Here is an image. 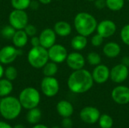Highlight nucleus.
I'll list each match as a JSON object with an SVG mask.
<instances>
[{
	"label": "nucleus",
	"mask_w": 129,
	"mask_h": 128,
	"mask_svg": "<svg viewBox=\"0 0 129 128\" xmlns=\"http://www.w3.org/2000/svg\"><path fill=\"white\" fill-rule=\"evenodd\" d=\"M94 82L91 72L83 68L74 70L70 74L67 79V86L74 94H84L91 89Z\"/></svg>",
	"instance_id": "nucleus-1"
},
{
	"label": "nucleus",
	"mask_w": 129,
	"mask_h": 128,
	"mask_svg": "<svg viewBox=\"0 0 129 128\" xmlns=\"http://www.w3.org/2000/svg\"><path fill=\"white\" fill-rule=\"evenodd\" d=\"M73 23L78 34L88 37L96 31L98 23L91 14L82 11L75 16Z\"/></svg>",
	"instance_id": "nucleus-2"
},
{
	"label": "nucleus",
	"mask_w": 129,
	"mask_h": 128,
	"mask_svg": "<svg viewBox=\"0 0 129 128\" xmlns=\"http://www.w3.org/2000/svg\"><path fill=\"white\" fill-rule=\"evenodd\" d=\"M22 106L19 99L12 96H7L1 99L0 114L6 120L17 118L22 110Z\"/></svg>",
	"instance_id": "nucleus-3"
},
{
	"label": "nucleus",
	"mask_w": 129,
	"mask_h": 128,
	"mask_svg": "<svg viewBox=\"0 0 129 128\" xmlns=\"http://www.w3.org/2000/svg\"><path fill=\"white\" fill-rule=\"evenodd\" d=\"M29 63L35 69H42L48 62L49 57L48 49L42 46L33 47L27 54Z\"/></svg>",
	"instance_id": "nucleus-4"
},
{
	"label": "nucleus",
	"mask_w": 129,
	"mask_h": 128,
	"mask_svg": "<svg viewBox=\"0 0 129 128\" xmlns=\"http://www.w3.org/2000/svg\"><path fill=\"white\" fill-rule=\"evenodd\" d=\"M19 101L25 109H31L38 106L41 97L39 91L33 87H28L21 91L19 94Z\"/></svg>",
	"instance_id": "nucleus-5"
},
{
	"label": "nucleus",
	"mask_w": 129,
	"mask_h": 128,
	"mask_svg": "<svg viewBox=\"0 0 129 128\" xmlns=\"http://www.w3.org/2000/svg\"><path fill=\"white\" fill-rule=\"evenodd\" d=\"M8 21L16 30L23 29L28 24V15L24 10L14 9L10 13Z\"/></svg>",
	"instance_id": "nucleus-6"
},
{
	"label": "nucleus",
	"mask_w": 129,
	"mask_h": 128,
	"mask_svg": "<svg viewBox=\"0 0 129 128\" xmlns=\"http://www.w3.org/2000/svg\"><path fill=\"white\" fill-rule=\"evenodd\" d=\"M41 90L44 95L48 97L56 96L60 90V84L56 78L45 76L41 81Z\"/></svg>",
	"instance_id": "nucleus-7"
},
{
	"label": "nucleus",
	"mask_w": 129,
	"mask_h": 128,
	"mask_svg": "<svg viewBox=\"0 0 129 128\" xmlns=\"http://www.w3.org/2000/svg\"><path fill=\"white\" fill-rule=\"evenodd\" d=\"M49 60L56 63H62L66 61L68 52L67 48L60 44H54L48 49Z\"/></svg>",
	"instance_id": "nucleus-8"
},
{
	"label": "nucleus",
	"mask_w": 129,
	"mask_h": 128,
	"mask_svg": "<svg viewBox=\"0 0 129 128\" xmlns=\"http://www.w3.org/2000/svg\"><path fill=\"white\" fill-rule=\"evenodd\" d=\"M129 75L128 67L123 63L115 65L110 69V78L116 84H121L127 80Z\"/></svg>",
	"instance_id": "nucleus-9"
},
{
	"label": "nucleus",
	"mask_w": 129,
	"mask_h": 128,
	"mask_svg": "<svg viewBox=\"0 0 129 128\" xmlns=\"http://www.w3.org/2000/svg\"><path fill=\"white\" fill-rule=\"evenodd\" d=\"M116 29L117 26L114 21L109 19H105L98 23L96 31L104 38H108L116 33Z\"/></svg>",
	"instance_id": "nucleus-10"
},
{
	"label": "nucleus",
	"mask_w": 129,
	"mask_h": 128,
	"mask_svg": "<svg viewBox=\"0 0 129 128\" xmlns=\"http://www.w3.org/2000/svg\"><path fill=\"white\" fill-rule=\"evenodd\" d=\"M111 97L113 101L117 104H128L129 103V88L125 85L115 87L111 92Z\"/></svg>",
	"instance_id": "nucleus-11"
},
{
	"label": "nucleus",
	"mask_w": 129,
	"mask_h": 128,
	"mask_svg": "<svg viewBox=\"0 0 129 128\" xmlns=\"http://www.w3.org/2000/svg\"><path fill=\"white\" fill-rule=\"evenodd\" d=\"M94 81L97 84L106 83L110 77V69L107 65L99 64L96 66L91 72Z\"/></svg>",
	"instance_id": "nucleus-12"
},
{
	"label": "nucleus",
	"mask_w": 129,
	"mask_h": 128,
	"mask_svg": "<svg viewBox=\"0 0 129 128\" xmlns=\"http://www.w3.org/2000/svg\"><path fill=\"white\" fill-rule=\"evenodd\" d=\"M80 118L86 124H93L98 121L101 113L98 109L94 106H86L83 108L79 113Z\"/></svg>",
	"instance_id": "nucleus-13"
},
{
	"label": "nucleus",
	"mask_w": 129,
	"mask_h": 128,
	"mask_svg": "<svg viewBox=\"0 0 129 128\" xmlns=\"http://www.w3.org/2000/svg\"><path fill=\"white\" fill-rule=\"evenodd\" d=\"M85 62L86 61L84 56L79 53V51H76L68 54L66 60L67 66L73 71L83 69L85 65Z\"/></svg>",
	"instance_id": "nucleus-14"
},
{
	"label": "nucleus",
	"mask_w": 129,
	"mask_h": 128,
	"mask_svg": "<svg viewBox=\"0 0 129 128\" xmlns=\"http://www.w3.org/2000/svg\"><path fill=\"white\" fill-rule=\"evenodd\" d=\"M19 55V50L16 47L7 45L0 49V63L2 64H10L13 63Z\"/></svg>",
	"instance_id": "nucleus-15"
},
{
	"label": "nucleus",
	"mask_w": 129,
	"mask_h": 128,
	"mask_svg": "<svg viewBox=\"0 0 129 128\" xmlns=\"http://www.w3.org/2000/svg\"><path fill=\"white\" fill-rule=\"evenodd\" d=\"M39 37L40 40V45L46 49H48L55 44L57 34L53 29L46 28L42 31Z\"/></svg>",
	"instance_id": "nucleus-16"
},
{
	"label": "nucleus",
	"mask_w": 129,
	"mask_h": 128,
	"mask_svg": "<svg viewBox=\"0 0 129 128\" xmlns=\"http://www.w3.org/2000/svg\"><path fill=\"white\" fill-rule=\"evenodd\" d=\"M103 54L108 58H116L121 53V47L116 41H109L103 47Z\"/></svg>",
	"instance_id": "nucleus-17"
},
{
	"label": "nucleus",
	"mask_w": 129,
	"mask_h": 128,
	"mask_svg": "<svg viewBox=\"0 0 129 128\" xmlns=\"http://www.w3.org/2000/svg\"><path fill=\"white\" fill-rule=\"evenodd\" d=\"M57 113L63 118L70 117L74 112V108L72 103L67 100H60L57 103Z\"/></svg>",
	"instance_id": "nucleus-18"
},
{
	"label": "nucleus",
	"mask_w": 129,
	"mask_h": 128,
	"mask_svg": "<svg viewBox=\"0 0 129 128\" xmlns=\"http://www.w3.org/2000/svg\"><path fill=\"white\" fill-rule=\"evenodd\" d=\"M54 30L55 33L60 37H67L72 32V26L67 21H58L54 24Z\"/></svg>",
	"instance_id": "nucleus-19"
},
{
	"label": "nucleus",
	"mask_w": 129,
	"mask_h": 128,
	"mask_svg": "<svg viewBox=\"0 0 129 128\" xmlns=\"http://www.w3.org/2000/svg\"><path fill=\"white\" fill-rule=\"evenodd\" d=\"M12 41L16 48H21L26 45L28 42V35L23 29L17 30L12 38Z\"/></svg>",
	"instance_id": "nucleus-20"
},
{
	"label": "nucleus",
	"mask_w": 129,
	"mask_h": 128,
	"mask_svg": "<svg viewBox=\"0 0 129 128\" xmlns=\"http://www.w3.org/2000/svg\"><path fill=\"white\" fill-rule=\"evenodd\" d=\"M71 47L76 51L84 50L88 45V39L86 36L78 34L75 35L71 40Z\"/></svg>",
	"instance_id": "nucleus-21"
},
{
	"label": "nucleus",
	"mask_w": 129,
	"mask_h": 128,
	"mask_svg": "<svg viewBox=\"0 0 129 128\" xmlns=\"http://www.w3.org/2000/svg\"><path fill=\"white\" fill-rule=\"evenodd\" d=\"M42 118V112L37 107L29 109L26 114V121L32 124H37Z\"/></svg>",
	"instance_id": "nucleus-22"
},
{
	"label": "nucleus",
	"mask_w": 129,
	"mask_h": 128,
	"mask_svg": "<svg viewBox=\"0 0 129 128\" xmlns=\"http://www.w3.org/2000/svg\"><path fill=\"white\" fill-rule=\"evenodd\" d=\"M13 91L12 82L7 78L0 79V97L9 96Z\"/></svg>",
	"instance_id": "nucleus-23"
},
{
	"label": "nucleus",
	"mask_w": 129,
	"mask_h": 128,
	"mask_svg": "<svg viewBox=\"0 0 129 128\" xmlns=\"http://www.w3.org/2000/svg\"><path fill=\"white\" fill-rule=\"evenodd\" d=\"M43 74L45 76H49L53 77L54 76L58 71V66L57 63L54 62H48L44 66H43Z\"/></svg>",
	"instance_id": "nucleus-24"
},
{
	"label": "nucleus",
	"mask_w": 129,
	"mask_h": 128,
	"mask_svg": "<svg viewBox=\"0 0 129 128\" xmlns=\"http://www.w3.org/2000/svg\"><path fill=\"white\" fill-rule=\"evenodd\" d=\"M125 0H106L107 8L113 11H119L123 8Z\"/></svg>",
	"instance_id": "nucleus-25"
},
{
	"label": "nucleus",
	"mask_w": 129,
	"mask_h": 128,
	"mask_svg": "<svg viewBox=\"0 0 129 128\" xmlns=\"http://www.w3.org/2000/svg\"><path fill=\"white\" fill-rule=\"evenodd\" d=\"M86 60L91 66H96L101 63V57L98 52L95 51L89 52L87 55Z\"/></svg>",
	"instance_id": "nucleus-26"
},
{
	"label": "nucleus",
	"mask_w": 129,
	"mask_h": 128,
	"mask_svg": "<svg viewBox=\"0 0 129 128\" xmlns=\"http://www.w3.org/2000/svg\"><path fill=\"white\" fill-rule=\"evenodd\" d=\"M98 121L99 125L101 128H112L113 125V120L112 117L107 114L101 115Z\"/></svg>",
	"instance_id": "nucleus-27"
},
{
	"label": "nucleus",
	"mask_w": 129,
	"mask_h": 128,
	"mask_svg": "<svg viewBox=\"0 0 129 128\" xmlns=\"http://www.w3.org/2000/svg\"><path fill=\"white\" fill-rule=\"evenodd\" d=\"M11 3L14 9L26 10L29 7L31 0H11Z\"/></svg>",
	"instance_id": "nucleus-28"
},
{
	"label": "nucleus",
	"mask_w": 129,
	"mask_h": 128,
	"mask_svg": "<svg viewBox=\"0 0 129 128\" xmlns=\"http://www.w3.org/2000/svg\"><path fill=\"white\" fill-rule=\"evenodd\" d=\"M16 32V29L11 25L4 26L1 30V35L3 38L7 39H12Z\"/></svg>",
	"instance_id": "nucleus-29"
},
{
	"label": "nucleus",
	"mask_w": 129,
	"mask_h": 128,
	"mask_svg": "<svg viewBox=\"0 0 129 128\" xmlns=\"http://www.w3.org/2000/svg\"><path fill=\"white\" fill-rule=\"evenodd\" d=\"M4 75L8 80L12 81L15 80L17 77V70L14 66H8L5 70Z\"/></svg>",
	"instance_id": "nucleus-30"
},
{
	"label": "nucleus",
	"mask_w": 129,
	"mask_h": 128,
	"mask_svg": "<svg viewBox=\"0 0 129 128\" xmlns=\"http://www.w3.org/2000/svg\"><path fill=\"white\" fill-rule=\"evenodd\" d=\"M120 38L122 41L129 46V23L125 24L120 31Z\"/></svg>",
	"instance_id": "nucleus-31"
},
{
	"label": "nucleus",
	"mask_w": 129,
	"mask_h": 128,
	"mask_svg": "<svg viewBox=\"0 0 129 128\" xmlns=\"http://www.w3.org/2000/svg\"><path fill=\"white\" fill-rule=\"evenodd\" d=\"M104 38L100 34H98V32L94 35H92L91 38V45L94 47H100L103 45L104 41Z\"/></svg>",
	"instance_id": "nucleus-32"
},
{
	"label": "nucleus",
	"mask_w": 129,
	"mask_h": 128,
	"mask_svg": "<svg viewBox=\"0 0 129 128\" xmlns=\"http://www.w3.org/2000/svg\"><path fill=\"white\" fill-rule=\"evenodd\" d=\"M23 30L27 34L28 36H31V37L36 35V32H37V29H36V26H34L32 24H29V23L25 26V28L23 29Z\"/></svg>",
	"instance_id": "nucleus-33"
},
{
	"label": "nucleus",
	"mask_w": 129,
	"mask_h": 128,
	"mask_svg": "<svg viewBox=\"0 0 129 128\" xmlns=\"http://www.w3.org/2000/svg\"><path fill=\"white\" fill-rule=\"evenodd\" d=\"M73 124V121L70 118V117L63 118V119L61 121V125L63 128H72Z\"/></svg>",
	"instance_id": "nucleus-34"
},
{
	"label": "nucleus",
	"mask_w": 129,
	"mask_h": 128,
	"mask_svg": "<svg viewBox=\"0 0 129 128\" xmlns=\"http://www.w3.org/2000/svg\"><path fill=\"white\" fill-rule=\"evenodd\" d=\"M94 6L96 7L97 9L102 10L104 9L106 6V0H95L94 2Z\"/></svg>",
	"instance_id": "nucleus-35"
},
{
	"label": "nucleus",
	"mask_w": 129,
	"mask_h": 128,
	"mask_svg": "<svg viewBox=\"0 0 129 128\" xmlns=\"http://www.w3.org/2000/svg\"><path fill=\"white\" fill-rule=\"evenodd\" d=\"M31 45H33V47H36V46H39L40 45V40H39V37L37 36H33L31 38L30 40Z\"/></svg>",
	"instance_id": "nucleus-36"
},
{
	"label": "nucleus",
	"mask_w": 129,
	"mask_h": 128,
	"mask_svg": "<svg viewBox=\"0 0 129 128\" xmlns=\"http://www.w3.org/2000/svg\"><path fill=\"white\" fill-rule=\"evenodd\" d=\"M0 128H14L11 127V125H10L9 124H8L5 121H0Z\"/></svg>",
	"instance_id": "nucleus-37"
},
{
	"label": "nucleus",
	"mask_w": 129,
	"mask_h": 128,
	"mask_svg": "<svg viewBox=\"0 0 129 128\" xmlns=\"http://www.w3.org/2000/svg\"><path fill=\"white\" fill-rule=\"evenodd\" d=\"M122 63H123L124 65H125L128 67H129V57H123L122 58Z\"/></svg>",
	"instance_id": "nucleus-38"
},
{
	"label": "nucleus",
	"mask_w": 129,
	"mask_h": 128,
	"mask_svg": "<svg viewBox=\"0 0 129 128\" xmlns=\"http://www.w3.org/2000/svg\"><path fill=\"white\" fill-rule=\"evenodd\" d=\"M5 74V69L3 68V66L0 64V79L2 78V76L4 75Z\"/></svg>",
	"instance_id": "nucleus-39"
},
{
	"label": "nucleus",
	"mask_w": 129,
	"mask_h": 128,
	"mask_svg": "<svg viewBox=\"0 0 129 128\" xmlns=\"http://www.w3.org/2000/svg\"><path fill=\"white\" fill-rule=\"evenodd\" d=\"M39 1L40 3H42L43 5H48L49 3H51L52 0H39Z\"/></svg>",
	"instance_id": "nucleus-40"
},
{
	"label": "nucleus",
	"mask_w": 129,
	"mask_h": 128,
	"mask_svg": "<svg viewBox=\"0 0 129 128\" xmlns=\"http://www.w3.org/2000/svg\"><path fill=\"white\" fill-rule=\"evenodd\" d=\"M33 128H48L47 126L44 125V124H36L34 125Z\"/></svg>",
	"instance_id": "nucleus-41"
},
{
	"label": "nucleus",
	"mask_w": 129,
	"mask_h": 128,
	"mask_svg": "<svg viewBox=\"0 0 129 128\" xmlns=\"http://www.w3.org/2000/svg\"><path fill=\"white\" fill-rule=\"evenodd\" d=\"M14 128H26L23 124H17V125H15L14 127Z\"/></svg>",
	"instance_id": "nucleus-42"
},
{
	"label": "nucleus",
	"mask_w": 129,
	"mask_h": 128,
	"mask_svg": "<svg viewBox=\"0 0 129 128\" xmlns=\"http://www.w3.org/2000/svg\"><path fill=\"white\" fill-rule=\"evenodd\" d=\"M86 1H88V2H94L95 0H86Z\"/></svg>",
	"instance_id": "nucleus-43"
},
{
	"label": "nucleus",
	"mask_w": 129,
	"mask_h": 128,
	"mask_svg": "<svg viewBox=\"0 0 129 128\" xmlns=\"http://www.w3.org/2000/svg\"><path fill=\"white\" fill-rule=\"evenodd\" d=\"M51 128H60V127H57V126H54V127H51Z\"/></svg>",
	"instance_id": "nucleus-44"
},
{
	"label": "nucleus",
	"mask_w": 129,
	"mask_h": 128,
	"mask_svg": "<svg viewBox=\"0 0 129 128\" xmlns=\"http://www.w3.org/2000/svg\"><path fill=\"white\" fill-rule=\"evenodd\" d=\"M0 103H1V99H0Z\"/></svg>",
	"instance_id": "nucleus-45"
},
{
	"label": "nucleus",
	"mask_w": 129,
	"mask_h": 128,
	"mask_svg": "<svg viewBox=\"0 0 129 128\" xmlns=\"http://www.w3.org/2000/svg\"><path fill=\"white\" fill-rule=\"evenodd\" d=\"M57 1H61V0H57Z\"/></svg>",
	"instance_id": "nucleus-46"
},
{
	"label": "nucleus",
	"mask_w": 129,
	"mask_h": 128,
	"mask_svg": "<svg viewBox=\"0 0 129 128\" xmlns=\"http://www.w3.org/2000/svg\"><path fill=\"white\" fill-rule=\"evenodd\" d=\"M127 1H128V2H129V0H127Z\"/></svg>",
	"instance_id": "nucleus-47"
}]
</instances>
